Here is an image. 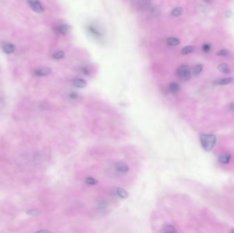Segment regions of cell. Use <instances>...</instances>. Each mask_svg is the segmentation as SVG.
I'll use <instances>...</instances> for the list:
<instances>
[{
  "label": "cell",
  "mask_w": 234,
  "mask_h": 233,
  "mask_svg": "<svg viewBox=\"0 0 234 233\" xmlns=\"http://www.w3.org/2000/svg\"><path fill=\"white\" fill-rule=\"evenodd\" d=\"M203 148L206 151H210L216 142V137L213 134H201L200 137Z\"/></svg>",
  "instance_id": "1"
},
{
  "label": "cell",
  "mask_w": 234,
  "mask_h": 233,
  "mask_svg": "<svg viewBox=\"0 0 234 233\" xmlns=\"http://www.w3.org/2000/svg\"><path fill=\"white\" fill-rule=\"evenodd\" d=\"M177 75L180 79L188 81L191 77L190 69L187 65H182L177 69Z\"/></svg>",
  "instance_id": "2"
},
{
  "label": "cell",
  "mask_w": 234,
  "mask_h": 233,
  "mask_svg": "<svg viewBox=\"0 0 234 233\" xmlns=\"http://www.w3.org/2000/svg\"><path fill=\"white\" fill-rule=\"evenodd\" d=\"M27 2H28L31 8L35 12L42 13L44 11V8L38 0H27Z\"/></svg>",
  "instance_id": "3"
},
{
  "label": "cell",
  "mask_w": 234,
  "mask_h": 233,
  "mask_svg": "<svg viewBox=\"0 0 234 233\" xmlns=\"http://www.w3.org/2000/svg\"><path fill=\"white\" fill-rule=\"evenodd\" d=\"M51 73H52V70L49 69V68H42V69H38L34 71L35 75L39 77L47 76V75H49Z\"/></svg>",
  "instance_id": "4"
},
{
  "label": "cell",
  "mask_w": 234,
  "mask_h": 233,
  "mask_svg": "<svg viewBox=\"0 0 234 233\" xmlns=\"http://www.w3.org/2000/svg\"><path fill=\"white\" fill-rule=\"evenodd\" d=\"M15 46L12 43H5L3 45L2 49L3 52H5L7 54H12L14 51H15Z\"/></svg>",
  "instance_id": "5"
},
{
  "label": "cell",
  "mask_w": 234,
  "mask_h": 233,
  "mask_svg": "<svg viewBox=\"0 0 234 233\" xmlns=\"http://www.w3.org/2000/svg\"><path fill=\"white\" fill-rule=\"evenodd\" d=\"M58 32L60 33V34L66 35L69 34L71 30V27L69 25H63L57 27Z\"/></svg>",
  "instance_id": "6"
},
{
  "label": "cell",
  "mask_w": 234,
  "mask_h": 233,
  "mask_svg": "<svg viewBox=\"0 0 234 233\" xmlns=\"http://www.w3.org/2000/svg\"><path fill=\"white\" fill-rule=\"evenodd\" d=\"M218 69L221 73H225V74H228V73H231V71L229 65L226 63H222L220 65H219L218 67Z\"/></svg>",
  "instance_id": "7"
},
{
  "label": "cell",
  "mask_w": 234,
  "mask_h": 233,
  "mask_svg": "<svg viewBox=\"0 0 234 233\" xmlns=\"http://www.w3.org/2000/svg\"><path fill=\"white\" fill-rule=\"evenodd\" d=\"M73 85L79 88H84L87 86V82L82 79H78L73 82Z\"/></svg>",
  "instance_id": "8"
},
{
  "label": "cell",
  "mask_w": 234,
  "mask_h": 233,
  "mask_svg": "<svg viewBox=\"0 0 234 233\" xmlns=\"http://www.w3.org/2000/svg\"><path fill=\"white\" fill-rule=\"evenodd\" d=\"M169 91L172 93H177L180 90V86L175 82H172L169 86Z\"/></svg>",
  "instance_id": "9"
},
{
  "label": "cell",
  "mask_w": 234,
  "mask_h": 233,
  "mask_svg": "<svg viewBox=\"0 0 234 233\" xmlns=\"http://www.w3.org/2000/svg\"><path fill=\"white\" fill-rule=\"evenodd\" d=\"M230 159H231V155L229 154H223L221 155L218 158V161H220L222 164H228L229 162Z\"/></svg>",
  "instance_id": "10"
},
{
  "label": "cell",
  "mask_w": 234,
  "mask_h": 233,
  "mask_svg": "<svg viewBox=\"0 0 234 233\" xmlns=\"http://www.w3.org/2000/svg\"><path fill=\"white\" fill-rule=\"evenodd\" d=\"M117 195L121 198H126L128 197V193L125 190L122 188H117L116 190Z\"/></svg>",
  "instance_id": "11"
},
{
  "label": "cell",
  "mask_w": 234,
  "mask_h": 233,
  "mask_svg": "<svg viewBox=\"0 0 234 233\" xmlns=\"http://www.w3.org/2000/svg\"><path fill=\"white\" fill-rule=\"evenodd\" d=\"M163 231L164 232L167 233H173V232H177L176 229L175 228L174 226H173L167 224L163 226Z\"/></svg>",
  "instance_id": "12"
},
{
  "label": "cell",
  "mask_w": 234,
  "mask_h": 233,
  "mask_svg": "<svg viewBox=\"0 0 234 233\" xmlns=\"http://www.w3.org/2000/svg\"><path fill=\"white\" fill-rule=\"evenodd\" d=\"M167 43L169 44V45L176 46V45H178L180 43V40L177 38L171 37V38H169L167 39Z\"/></svg>",
  "instance_id": "13"
},
{
  "label": "cell",
  "mask_w": 234,
  "mask_h": 233,
  "mask_svg": "<svg viewBox=\"0 0 234 233\" xmlns=\"http://www.w3.org/2000/svg\"><path fill=\"white\" fill-rule=\"evenodd\" d=\"M195 50V48L193 46H187V47H184L182 50V54L184 55H187L190 54V53L193 52Z\"/></svg>",
  "instance_id": "14"
},
{
  "label": "cell",
  "mask_w": 234,
  "mask_h": 233,
  "mask_svg": "<svg viewBox=\"0 0 234 233\" xmlns=\"http://www.w3.org/2000/svg\"><path fill=\"white\" fill-rule=\"evenodd\" d=\"M116 169H117V171L119 172H121V173H126V172H127L129 170V167L124 164L119 165V166L117 167Z\"/></svg>",
  "instance_id": "15"
},
{
  "label": "cell",
  "mask_w": 234,
  "mask_h": 233,
  "mask_svg": "<svg viewBox=\"0 0 234 233\" xmlns=\"http://www.w3.org/2000/svg\"><path fill=\"white\" fill-rule=\"evenodd\" d=\"M183 12H184L183 9L182 8H180V7H178V8H176L172 11L171 14H172V16H179L182 15V14H183Z\"/></svg>",
  "instance_id": "16"
},
{
  "label": "cell",
  "mask_w": 234,
  "mask_h": 233,
  "mask_svg": "<svg viewBox=\"0 0 234 233\" xmlns=\"http://www.w3.org/2000/svg\"><path fill=\"white\" fill-rule=\"evenodd\" d=\"M26 214L30 216H38L41 214V211L38 209H31L26 211Z\"/></svg>",
  "instance_id": "17"
},
{
  "label": "cell",
  "mask_w": 234,
  "mask_h": 233,
  "mask_svg": "<svg viewBox=\"0 0 234 233\" xmlns=\"http://www.w3.org/2000/svg\"><path fill=\"white\" fill-rule=\"evenodd\" d=\"M65 52H64L63 51H58V52L55 53V54L53 55V58H54V59L56 60H60V59H62V58H63L64 57H65Z\"/></svg>",
  "instance_id": "18"
},
{
  "label": "cell",
  "mask_w": 234,
  "mask_h": 233,
  "mask_svg": "<svg viewBox=\"0 0 234 233\" xmlns=\"http://www.w3.org/2000/svg\"><path fill=\"white\" fill-rule=\"evenodd\" d=\"M232 81H233V79L231 77L222 79L218 81V84H219V85H227V84L231 83Z\"/></svg>",
  "instance_id": "19"
},
{
  "label": "cell",
  "mask_w": 234,
  "mask_h": 233,
  "mask_svg": "<svg viewBox=\"0 0 234 233\" xmlns=\"http://www.w3.org/2000/svg\"><path fill=\"white\" fill-rule=\"evenodd\" d=\"M86 183H87V184L88 185H97L98 183V181L97 179H95L93 177H88L85 180Z\"/></svg>",
  "instance_id": "20"
},
{
  "label": "cell",
  "mask_w": 234,
  "mask_h": 233,
  "mask_svg": "<svg viewBox=\"0 0 234 233\" xmlns=\"http://www.w3.org/2000/svg\"><path fill=\"white\" fill-rule=\"evenodd\" d=\"M202 70H203V65L199 64V65H197L195 67V68H194L193 72L195 75H198L199 73H201Z\"/></svg>",
  "instance_id": "21"
},
{
  "label": "cell",
  "mask_w": 234,
  "mask_h": 233,
  "mask_svg": "<svg viewBox=\"0 0 234 233\" xmlns=\"http://www.w3.org/2000/svg\"><path fill=\"white\" fill-rule=\"evenodd\" d=\"M228 54H229V51L227 50V49H221V50L218 51V52L216 53L217 56H223V57L227 56Z\"/></svg>",
  "instance_id": "22"
},
{
  "label": "cell",
  "mask_w": 234,
  "mask_h": 233,
  "mask_svg": "<svg viewBox=\"0 0 234 233\" xmlns=\"http://www.w3.org/2000/svg\"><path fill=\"white\" fill-rule=\"evenodd\" d=\"M203 51H204V52L205 53H208L210 52V50H211V45H210V44H204L203 45Z\"/></svg>",
  "instance_id": "23"
},
{
  "label": "cell",
  "mask_w": 234,
  "mask_h": 233,
  "mask_svg": "<svg viewBox=\"0 0 234 233\" xmlns=\"http://www.w3.org/2000/svg\"><path fill=\"white\" fill-rule=\"evenodd\" d=\"M82 72H83L84 74H85V75H88L89 74L88 69H86V68H83V69H82Z\"/></svg>",
  "instance_id": "24"
},
{
  "label": "cell",
  "mask_w": 234,
  "mask_h": 233,
  "mask_svg": "<svg viewBox=\"0 0 234 233\" xmlns=\"http://www.w3.org/2000/svg\"><path fill=\"white\" fill-rule=\"evenodd\" d=\"M225 16H226V17L230 18L232 16V12H231V11H227V12H225Z\"/></svg>",
  "instance_id": "25"
},
{
  "label": "cell",
  "mask_w": 234,
  "mask_h": 233,
  "mask_svg": "<svg viewBox=\"0 0 234 233\" xmlns=\"http://www.w3.org/2000/svg\"><path fill=\"white\" fill-rule=\"evenodd\" d=\"M107 207V204L105 202H101L99 204V208L100 209H105Z\"/></svg>",
  "instance_id": "26"
},
{
  "label": "cell",
  "mask_w": 234,
  "mask_h": 233,
  "mask_svg": "<svg viewBox=\"0 0 234 233\" xmlns=\"http://www.w3.org/2000/svg\"><path fill=\"white\" fill-rule=\"evenodd\" d=\"M229 108L230 110H231V111H234V103H231L229 105Z\"/></svg>",
  "instance_id": "27"
},
{
  "label": "cell",
  "mask_w": 234,
  "mask_h": 233,
  "mask_svg": "<svg viewBox=\"0 0 234 233\" xmlns=\"http://www.w3.org/2000/svg\"><path fill=\"white\" fill-rule=\"evenodd\" d=\"M70 96L72 98H77V96H78V95H77L76 93H71V94L70 95Z\"/></svg>",
  "instance_id": "28"
},
{
  "label": "cell",
  "mask_w": 234,
  "mask_h": 233,
  "mask_svg": "<svg viewBox=\"0 0 234 233\" xmlns=\"http://www.w3.org/2000/svg\"><path fill=\"white\" fill-rule=\"evenodd\" d=\"M38 232H50V231L47 230H38Z\"/></svg>",
  "instance_id": "29"
},
{
  "label": "cell",
  "mask_w": 234,
  "mask_h": 233,
  "mask_svg": "<svg viewBox=\"0 0 234 233\" xmlns=\"http://www.w3.org/2000/svg\"><path fill=\"white\" fill-rule=\"evenodd\" d=\"M231 232H234V230H232V231H231Z\"/></svg>",
  "instance_id": "30"
}]
</instances>
